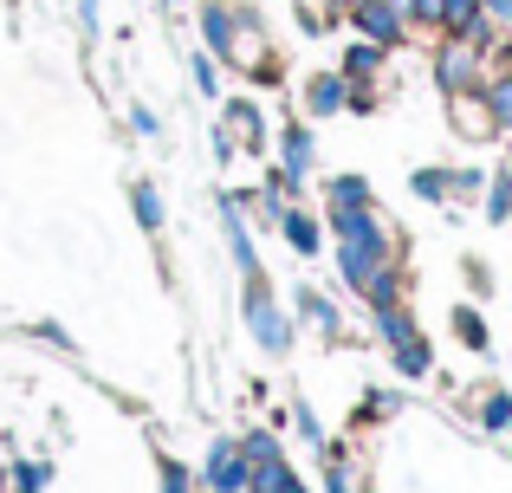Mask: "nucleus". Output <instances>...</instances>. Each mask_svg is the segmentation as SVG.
Returning <instances> with one entry per match:
<instances>
[{
	"instance_id": "nucleus-13",
	"label": "nucleus",
	"mask_w": 512,
	"mask_h": 493,
	"mask_svg": "<svg viewBox=\"0 0 512 493\" xmlns=\"http://www.w3.org/2000/svg\"><path fill=\"white\" fill-rule=\"evenodd\" d=\"M363 202H370V189H363L357 176H344L338 189H331V208H363Z\"/></svg>"
},
{
	"instance_id": "nucleus-11",
	"label": "nucleus",
	"mask_w": 512,
	"mask_h": 493,
	"mask_svg": "<svg viewBox=\"0 0 512 493\" xmlns=\"http://www.w3.org/2000/svg\"><path fill=\"white\" fill-rule=\"evenodd\" d=\"M344 104V78H318L312 85V111H338Z\"/></svg>"
},
{
	"instance_id": "nucleus-3",
	"label": "nucleus",
	"mask_w": 512,
	"mask_h": 493,
	"mask_svg": "<svg viewBox=\"0 0 512 493\" xmlns=\"http://www.w3.org/2000/svg\"><path fill=\"white\" fill-rule=\"evenodd\" d=\"M376 266H383V234H350L344 241V279L350 286H370Z\"/></svg>"
},
{
	"instance_id": "nucleus-4",
	"label": "nucleus",
	"mask_w": 512,
	"mask_h": 493,
	"mask_svg": "<svg viewBox=\"0 0 512 493\" xmlns=\"http://www.w3.org/2000/svg\"><path fill=\"white\" fill-rule=\"evenodd\" d=\"M247 318H253V338H260L266 351H286V318L273 312V299H266L260 286L247 292Z\"/></svg>"
},
{
	"instance_id": "nucleus-12",
	"label": "nucleus",
	"mask_w": 512,
	"mask_h": 493,
	"mask_svg": "<svg viewBox=\"0 0 512 493\" xmlns=\"http://www.w3.org/2000/svg\"><path fill=\"white\" fill-rule=\"evenodd\" d=\"M376 65H383V46H376V39H370V46H357V52H350V59H344V72H357V78H370V72H376Z\"/></svg>"
},
{
	"instance_id": "nucleus-20",
	"label": "nucleus",
	"mask_w": 512,
	"mask_h": 493,
	"mask_svg": "<svg viewBox=\"0 0 512 493\" xmlns=\"http://www.w3.org/2000/svg\"><path fill=\"white\" fill-rule=\"evenodd\" d=\"M480 7H487L493 20H512V0H480Z\"/></svg>"
},
{
	"instance_id": "nucleus-7",
	"label": "nucleus",
	"mask_w": 512,
	"mask_h": 493,
	"mask_svg": "<svg viewBox=\"0 0 512 493\" xmlns=\"http://www.w3.org/2000/svg\"><path fill=\"white\" fill-rule=\"evenodd\" d=\"M441 26H454V33L461 39H480V0H448V7H441Z\"/></svg>"
},
{
	"instance_id": "nucleus-21",
	"label": "nucleus",
	"mask_w": 512,
	"mask_h": 493,
	"mask_svg": "<svg viewBox=\"0 0 512 493\" xmlns=\"http://www.w3.org/2000/svg\"><path fill=\"white\" fill-rule=\"evenodd\" d=\"M331 493H357V487H350V474H344V468H331Z\"/></svg>"
},
{
	"instance_id": "nucleus-19",
	"label": "nucleus",
	"mask_w": 512,
	"mask_h": 493,
	"mask_svg": "<svg viewBox=\"0 0 512 493\" xmlns=\"http://www.w3.org/2000/svg\"><path fill=\"white\" fill-rule=\"evenodd\" d=\"M454 325H461V338H467V344H487V331H480V318H474V312H454Z\"/></svg>"
},
{
	"instance_id": "nucleus-2",
	"label": "nucleus",
	"mask_w": 512,
	"mask_h": 493,
	"mask_svg": "<svg viewBox=\"0 0 512 493\" xmlns=\"http://www.w3.org/2000/svg\"><path fill=\"white\" fill-rule=\"evenodd\" d=\"M201 26H208V39H214L221 52H234V59H253V52H260V39H253V33H240L227 7H208V13H201Z\"/></svg>"
},
{
	"instance_id": "nucleus-5",
	"label": "nucleus",
	"mask_w": 512,
	"mask_h": 493,
	"mask_svg": "<svg viewBox=\"0 0 512 493\" xmlns=\"http://www.w3.org/2000/svg\"><path fill=\"white\" fill-rule=\"evenodd\" d=\"M208 481H214V493H240V487H253V474H247V461L221 442V448H214V461H208Z\"/></svg>"
},
{
	"instance_id": "nucleus-1",
	"label": "nucleus",
	"mask_w": 512,
	"mask_h": 493,
	"mask_svg": "<svg viewBox=\"0 0 512 493\" xmlns=\"http://www.w3.org/2000/svg\"><path fill=\"white\" fill-rule=\"evenodd\" d=\"M350 20H357V33H370L376 46H389V39H402V20H409V13H402L396 0H363V7H350Z\"/></svg>"
},
{
	"instance_id": "nucleus-22",
	"label": "nucleus",
	"mask_w": 512,
	"mask_h": 493,
	"mask_svg": "<svg viewBox=\"0 0 512 493\" xmlns=\"http://www.w3.org/2000/svg\"><path fill=\"white\" fill-rule=\"evenodd\" d=\"M169 493H188V474L182 468H169Z\"/></svg>"
},
{
	"instance_id": "nucleus-14",
	"label": "nucleus",
	"mask_w": 512,
	"mask_h": 493,
	"mask_svg": "<svg viewBox=\"0 0 512 493\" xmlns=\"http://www.w3.org/2000/svg\"><path fill=\"white\" fill-rule=\"evenodd\" d=\"M487 208H493V221H506V215H512V169H500V182H493Z\"/></svg>"
},
{
	"instance_id": "nucleus-9",
	"label": "nucleus",
	"mask_w": 512,
	"mask_h": 493,
	"mask_svg": "<svg viewBox=\"0 0 512 493\" xmlns=\"http://www.w3.org/2000/svg\"><path fill=\"white\" fill-rule=\"evenodd\" d=\"M305 163H312V137H305V130H286V169H292L286 182H299Z\"/></svg>"
},
{
	"instance_id": "nucleus-15",
	"label": "nucleus",
	"mask_w": 512,
	"mask_h": 493,
	"mask_svg": "<svg viewBox=\"0 0 512 493\" xmlns=\"http://www.w3.org/2000/svg\"><path fill=\"white\" fill-rule=\"evenodd\" d=\"M227 124H234V130H240L247 143H260V111H247V104H234V111H227Z\"/></svg>"
},
{
	"instance_id": "nucleus-24",
	"label": "nucleus",
	"mask_w": 512,
	"mask_h": 493,
	"mask_svg": "<svg viewBox=\"0 0 512 493\" xmlns=\"http://www.w3.org/2000/svg\"><path fill=\"white\" fill-rule=\"evenodd\" d=\"M344 7H363V0H344Z\"/></svg>"
},
{
	"instance_id": "nucleus-23",
	"label": "nucleus",
	"mask_w": 512,
	"mask_h": 493,
	"mask_svg": "<svg viewBox=\"0 0 512 493\" xmlns=\"http://www.w3.org/2000/svg\"><path fill=\"white\" fill-rule=\"evenodd\" d=\"M78 13H85V20H98V0H78Z\"/></svg>"
},
{
	"instance_id": "nucleus-6",
	"label": "nucleus",
	"mask_w": 512,
	"mask_h": 493,
	"mask_svg": "<svg viewBox=\"0 0 512 493\" xmlns=\"http://www.w3.org/2000/svg\"><path fill=\"white\" fill-rule=\"evenodd\" d=\"M467 78H474V39H461V46H448L441 52V85H467Z\"/></svg>"
},
{
	"instance_id": "nucleus-16",
	"label": "nucleus",
	"mask_w": 512,
	"mask_h": 493,
	"mask_svg": "<svg viewBox=\"0 0 512 493\" xmlns=\"http://www.w3.org/2000/svg\"><path fill=\"white\" fill-rule=\"evenodd\" d=\"M461 130H467V137H487V130H493V124H487V111H480L474 98H461Z\"/></svg>"
},
{
	"instance_id": "nucleus-10",
	"label": "nucleus",
	"mask_w": 512,
	"mask_h": 493,
	"mask_svg": "<svg viewBox=\"0 0 512 493\" xmlns=\"http://www.w3.org/2000/svg\"><path fill=\"white\" fill-rule=\"evenodd\" d=\"M279 228H286V241L299 247V253H312V247H318V228H312V221H305V215H286V221H279Z\"/></svg>"
},
{
	"instance_id": "nucleus-17",
	"label": "nucleus",
	"mask_w": 512,
	"mask_h": 493,
	"mask_svg": "<svg viewBox=\"0 0 512 493\" xmlns=\"http://www.w3.org/2000/svg\"><path fill=\"white\" fill-rule=\"evenodd\" d=\"M137 215H143V228H163V202H156V189H137Z\"/></svg>"
},
{
	"instance_id": "nucleus-8",
	"label": "nucleus",
	"mask_w": 512,
	"mask_h": 493,
	"mask_svg": "<svg viewBox=\"0 0 512 493\" xmlns=\"http://www.w3.org/2000/svg\"><path fill=\"white\" fill-rule=\"evenodd\" d=\"M396 364L409 370V377H422V370H428V344L415 338V331H409V338H396Z\"/></svg>"
},
{
	"instance_id": "nucleus-18",
	"label": "nucleus",
	"mask_w": 512,
	"mask_h": 493,
	"mask_svg": "<svg viewBox=\"0 0 512 493\" xmlns=\"http://www.w3.org/2000/svg\"><path fill=\"white\" fill-rule=\"evenodd\" d=\"M493 117L512 130V78H500V85H493Z\"/></svg>"
}]
</instances>
